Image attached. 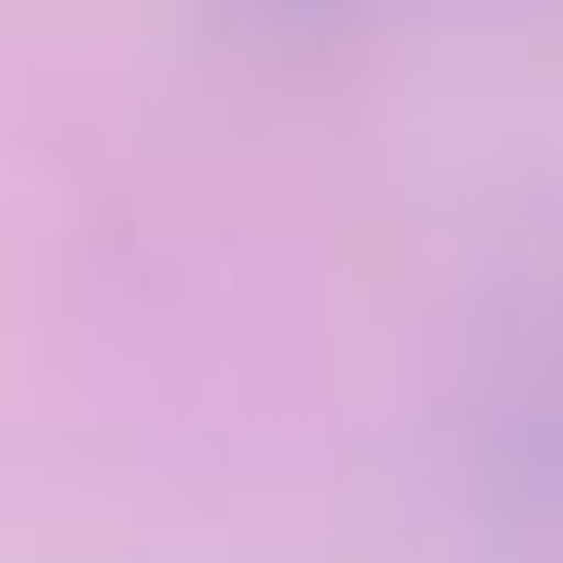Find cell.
<instances>
[{"label":"cell","mask_w":563,"mask_h":563,"mask_svg":"<svg viewBox=\"0 0 563 563\" xmlns=\"http://www.w3.org/2000/svg\"><path fill=\"white\" fill-rule=\"evenodd\" d=\"M503 503H515L539 539H563V355L503 405Z\"/></svg>","instance_id":"cell-1"}]
</instances>
